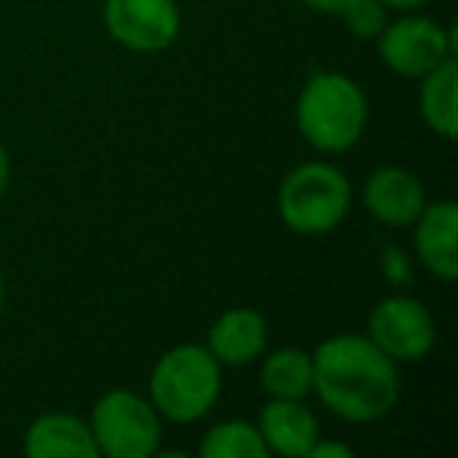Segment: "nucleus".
<instances>
[{
    "mask_svg": "<svg viewBox=\"0 0 458 458\" xmlns=\"http://www.w3.org/2000/svg\"><path fill=\"white\" fill-rule=\"evenodd\" d=\"M368 339L395 364L420 361L437 345V324L430 311L411 295H389L374 305L368 318Z\"/></svg>",
    "mask_w": 458,
    "mask_h": 458,
    "instance_id": "obj_7",
    "label": "nucleus"
},
{
    "mask_svg": "<svg viewBox=\"0 0 458 458\" xmlns=\"http://www.w3.org/2000/svg\"><path fill=\"white\" fill-rule=\"evenodd\" d=\"M261 386L270 399H305L314 389L311 355L301 349H276L261 364Z\"/></svg>",
    "mask_w": 458,
    "mask_h": 458,
    "instance_id": "obj_15",
    "label": "nucleus"
},
{
    "mask_svg": "<svg viewBox=\"0 0 458 458\" xmlns=\"http://www.w3.org/2000/svg\"><path fill=\"white\" fill-rule=\"evenodd\" d=\"M280 216L299 236H324L345 220L352 208V185L343 170L324 160L301 164L283 179L276 195Z\"/></svg>",
    "mask_w": 458,
    "mask_h": 458,
    "instance_id": "obj_4",
    "label": "nucleus"
},
{
    "mask_svg": "<svg viewBox=\"0 0 458 458\" xmlns=\"http://www.w3.org/2000/svg\"><path fill=\"white\" fill-rule=\"evenodd\" d=\"M424 204V182L402 166H380L364 182V208L383 226H411Z\"/></svg>",
    "mask_w": 458,
    "mask_h": 458,
    "instance_id": "obj_10",
    "label": "nucleus"
},
{
    "mask_svg": "<svg viewBox=\"0 0 458 458\" xmlns=\"http://www.w3.org/2000/svg\"><path fill=\"white\" fill-rule=\"evenodd\" d=\"M208 349L226 368H245L267 349V320L255 308H229L210 327Z\"/></svg>",
    "mask_w": 458,
    "mask_h": 458,
    "instance_id": "obj_11",
    "label": "nucleus"
},
{
    "mask_svg": "<svg viewBox=\"0 0 458 458\" xmlns=\"http://www.w3.org/2000/svg\"><path fill=\"white\" fill-rule=\"evenodd\" d=\"M201 458H267V445L261 439L258 424L249 420H223L210 427L208 437L198 445Z\"/></svg>",
    "mask_w": 458,
    "mask_h": 458,
    "instance_id": "obj_16",
    "label": "nucleus"
},
{
    "mask_svg": "<svg viewBox=\"0 0 458 458\" xmlns=\"http://www.w3.org/2000/svg\"><path fill=\"white\" fill-rule=\"evenodd\" d=\"M314 389L333 414L352 424H370L399 402V368L368 336L339 333L311 352Z\"/></svg>",
    "mask_w": 458,
    "mask_h": 458,
    "instance_id": "obj_1",
    "label": "nucleus"
},
{
    "mask_svg": "<svg viewBox=\"0 0 458 458\" xmlns=\"http://www.w3.org/2000/svg\"><path fill=\"white\" fill-rule=\"evenodd\" d=\"M339 16L349 26V32L361 41L377 38L383 32V26H386V7H383L380 0H352Z\"/></svg>",
    "mask_w": 458,
    "mask_h": 458,
    "instance_id": "obj_17",
    "label": "nucleus"
},
{
    "mask_svg": "<svg viewBox=\"0 0 458 458\" xmlns=\"http://www.w3.org/2000/svg\"><path fill=\"white\" fill-rule=\"evenodd\" d=\"M0 305H4V270H0Z\"/></svg>",
    "mask_w": 458,
    "mask_h": 458,
    "instance_id": "obj_22",
    "label": "nucleus"
},
{
    "mask_svg": "<svg viewBox=\"0 0 458 458\" xmlns=\"http://www.w3.org/2000/svg\"><path fill=\"white\" fill-rule=\"evenodd\" d=\"M308 458H352V449L343 443H327V439H314V445L308 449Z\"/></svg>",
    "mask_w": 458,
    "mask_h": 458,
    "instance_id": "obj_18",
    "label": "nucleus"
},
{
    "mask_svg": "<svg viewBox=\"0 0 458 458\" xmlns=\"http://www.w3.org/2000/svg\"><path fill=\"white\" fill-rule=\"evenodd\" d=\"M414 226V251L418 261L437 280L452 283L458 276V208L455 201H427Z\"/></svg>",
    "mask_w": 458,
    "mask_h": 458,
    "instance_id": "obj_9",
    "label": "nucleus"
},
{
    "mask_svg": "<svg viewBox=\"0 0 458 458\" xmlns=\"http://www.w3.org/2000/svg\"><path fill=\"white\" fill-rule=\"evenodd\" d=\"M308 10H314V13H327V16H339L345 7H349L352 0H301Z\"/></svg>",
    "mask_w": 458,
    "mask_h": 458,
    "instance_id": "obj_19",
    "label": "nucleus"
},
{
    "mask_svg": "<svg viewBox=\"0 0 458 458\" xmlns=\"http://www.w3.org/2000/svg\"><path fill=\"white\" fill-rule=\"evenodd\" d=\"M22 452L32 458H98L91 427L66 411L35 418L22 439Z\"/></svg>",
    "mask_w": 458,
    "mask_h": 458,
    "instance_id": "obj_13",
    "label": "nucleus"
},
{
    "mask_svg": "<svg viewBox=\"0 0 458 458\" xmlns=\"http://www.w3.org/2000/svg\"><path fill=\"white\" fill-rule=\"evenodd\" d=\"M420 116L427 129L439 139H455L458 135V64L455 57H445L433 66L427 76H420Z\"/></svg>",
    "mask_w": 458,
    "mask_h": 458,
    "instance_id": "obj_14",
    "label": "nucleus"
},
{
    "mask_svg": "<svg viewBox=\"0 0 458 458\" xmlns=\"http://www.w3.org/2000/svg\"><path fill=\"white\" fill-rule=\"evenodd\" d=\"M386 10H402V13H408V10H418L424 7L427 0H380Z\"/></svg>",
    "mask_w": 458,
    "mask_h": 458,
    "instance_id": "obj_21",
    "label": "nucleus"
},
{
    "mask_svg": "<svg viewBox=\"0 0 458 458\" xmlns=\"http://www.w3.org/2000/svg\"><path fill=\"white\" fill-rule=\"evenodd\" d=\"M258 430L270 455L308 458V449L320 437L318 418L308 411L305 399H270L258 418Z\"/></svg>",
    "mask_w": 458,
    "mask_h": 458,
    "instance_id": "obj_12",
    "label": "nucleus"
},
{
    "mask_svg": "<svg viewBox=\"0 0 458 458\" xmlns=\"http://www.w3.org/2000/svg\"><path fill=\"white\" fill-rule=\"evenodd\" d=\"M295 123L314 151L343 154L361 141L368 126V98L345 72H314L301 85Z\"/></svg>",
    "mask_w": 458,
    "mask_h": 458,
    "instance_id": "obj_2",
    "label": "nucleus"
},
{
    "mask_svg": "<svg viewBox=\"0 0 458 458\" xmlns=\"http://www.w3.org/2000/svg\"><path fill=\"white\" fill-rule=\"evenodd\" d=\"M91 437L98 455L107 458H151L160 449V414L151 399L129 389H110L91 408Z\"/></svg>",
    "mask_w": 458,
    "mask_h": 458,
    "instance_id": "obj_5",
    "label": "nucleus"
},
{
    "mask_svg": "<svg viewBox=\"0 0 458 458\" xmlns=\"http://www.w3.org/2000/svg\"><path fill=\"white\" fill-rule=\"evenodd\" d=\"M223 364L210 355L208 345L182 343L164 352L151 370V405L160 418L176 424H195L214 408L220 395Z\"/></svg>",
    "mask_w": 458,
    "mask_h": 458,
    "instance_id": "obj_3",
    "label": "nucleus"
},
{
    "mask_svg": "<svg viewBox=\"0 0 458 458\" xmlns=\"http://www.w3.org/2000/svg\"><path fill=\"white\" fill-rule=\"evenodd\" d=\"M104 26L110 38L135 54H160L179 38L176 0H107Z\"/></svg>",
    "mask_w": 458,
    "mask_h": 458,
    "instance_id": "obj_8",
    "label": "nucleus"
},
{
    "mask_svg": "<svg viewBox=\"0 0 458 458\" xmlns=\"http://www.w3.org/2000/svg\"><path fill=\"white\" fill-rule=\"evenodd\" d=\"M377 45H380L383 64L405 79H420L445 57H455L452 29H443L430 16H402L395 22H386L377 35Z\"/></svg>",
    "mask_w": 458,
    "mask_h": 458,
    "instance_id": "obj_6",
    "label": "nucleus"
},
{
    "mask_svg": "<svg viewBox=\"0 0 458 458\" xmlns=\"http://www.w3.org/2000/svg\"><path fill=\"white\" fill-rule=\"evenodd\" d=\"M7 185H10V154L4 148V141H0V198H4Z\"/></svg>",
    "mask_w": 458,
    "mask_h": 458,
    "instance_id": "obj_20",
    "label": "nucleus"
}]
</instances>
